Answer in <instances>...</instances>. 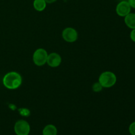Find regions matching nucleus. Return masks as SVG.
<instances>
[{
  "label": "nucleus",
  "instance_id": "f257e3e1",
  "mask_svg": "<svg viewBox=\"0 0 135 135\" xmlns=\"http://www.w3.org/2000/svg\"><path fill=\"white\" fill-rule=\"evenodd\" d=\"M3 83L5 87L10 90L18 88L22 83V77L17 72H9L4 76Z\"/></svg>",
  "mask_w": 135,
  "mask_h": 135
},
{
  "label": "nucleus",
  "instance_id": "f03ea898",
  "mask_svg": "<svg viewBox=\"0 0 135 135\" xmlns=\"http://www.w3.org/2000/svg\"><path fill=\"white\" fill-rule=\"evenodd\" d=\"M117 81L116 75L111 71L102 73L99 77V83L103 88H110L115 85Z\"/></svg>",
  "mask_w": 135,
  "mask_h": 135
},
{
  "label": "nucleus",
  "instance_id": "7ed1b4c3",
  "mask_svg": "<svg viewBox=\"0 0 135 135\" xmlns=\"http://www.w3.org/2000/svg\"><path fill=\"white\" fill-rule=\"evenodd\" d=\"M48 54L46 50L43 48H39L34 51L33 54V61L37 66H42L46 64Z\"/></svg>",
  "mask_w": 135,
  "mask_h": 135
},
{
  "label": "nucleus",
  "instance_id": "20e7f679",
  "mask_svg": "<svg viewBox=\"0 0 135 135\" xmlns=\"http://www.w3.org/2000/svg\"><path fill=\"white\" fill-rule=\"evenodd\" d=\"M14 131L17 135H28L30 132V126L25 120H18L15 124Z\"/></svg>",
  "mask_w": 135,
  "mask_h": 135
},
{
  "label": "nucleus",
  "instance_id": "39448f33",
  "mask_svg": "<svg viewBox=\"0 0 135 135\" xmlns=\"http://www.w3.org/2000/svg\"><path fill=\"white\" fill-rule=\"evenodd\" d=\"M131 7L127 1H119L116 7V13L119 16L125 17L131 13Z\"/></svg>",
  "mask_w": 135,
  "mask_h": 135
},
{
  "label": "nucleus",
  "instance_id": "423d86ee",
  "mask_svg": "<svg viewBox=\"0 0 135 135\" xmlns=\"http://www.w3.org/2000/svg\"><path fill=\"white\" fill-rule=\"evenodd\" d=\"M62 37L67 42H75L78 38V33L73 28H66L62 32Z\"/></svg>",
  "mask_w": 135,
  "mask_h": 135
},
{
  "label": "nucleus",
  "instance_id": "0eeeda50",
  "mask_svg": "<svg viewBox=\"0 0 135 135\" xmlns=\"http://www.w3.org/2000/svg\"><path fill=\"white\" fill-rule=\"evenodd\" d=\"M46 63L51 67H57L61 63V57L57 53H51L47 56Z\"/></svg>",
  "mask_w": 135,
  "mask_h": 135
},
{
  "label": "nucleus",
  "instance_id": "6e6552de",
  "mask_svg": "<svg viewBox=\"0 0 135 135\" xmlns=\"http://www.w3.org/2000/svg\"><path fill=\"white\" fill-rule=\"evenodd\" d=\"M125 23L129 28L135 29V13H130L125 16Z\"/></svg>",
  "mask_w": 135,
  "mask_h": 135
},
{
  "label": "nucleus",
  "instance_id": "1a4fd4ad",
  "mask_svg": "<svg viewBox=\"0 0 135 135\" xmlns=\"http://www.w3.org/2000/svg\"><path fill=\"white\" fill-rule=\"evenodd\" d=\"M43 135H57V129L54 125H47L44 128L42 131Z\"/></svg>",
  "mask_w": 135,
  "mask_h": 135
},
{
  "label": "nucleus",
  "instance_id": "9d476101",
  "mask_svg": "<svg viewBox=\"0 0 135 135\" xmlns=\"http://www.w3.org/2000/svg\"><path fill=\"white\" fill-rule=\"evenodd\" d=\"M46 2L45 0H34L33 6L34 8L38 11H43L46 7Z\"/></svg>",
  "mask_w": 135,
  "mask_h": 135
},
{
  "label": "nucleus",
  "instance_id": "9b49d317",
  "mask_svg": "<svg viewBox=\"0 0 135 135\" xmlns=\"http://www.w3.org/2000/svg\"><path fill=\"white\" fill-rule=\"evenodd\" d=\"M102 86L100 84L99 82L98 83H94V84H93V86H92V90H93V91H94V92H100V91L102 90Z\"/></svg>",
  "mask_w": 135,
  "mask_h": 135
},
{
  "label": "nucleus",
  "instance_id": "f8f14e48",
  "mask_svg": "<svg viewBox=\"0 0 135 135\" xmlns=\"http://www.w3.org/2000/svg\"><path fill=\"white\" fill-rule=\"evenodd\" d=\"M129 133L131 135H135V121L132 123L129 127Z\"/></svg>",
  "mask_w": 135,
  "mask_h": 135
},
{
  "label": "nucleus",
  "instance_id": "ddd939ff",
  "mask_svg": "<svg viewBox=\"0 0 135 135\" xmlns=\"http://www.w3.org/2000/svg\"><path fill=\"white\" fill-rule=\"evenodd\" d=\"M130 38L133 42H135V29H133L131 32Z\"/></svg>",
  "mask_w": 135,
  "mask_h": 135
},
{
  "label": "nucleus",
  "instance_id": "4468645a",
  "mask_svg": "<svg viewBox=\"0 0 135 135\" xmlns=\"http://www.w3.org/2000/svg\"><path fill=\"white\" fill-rule=\"evenodd\" d=\"M128 3L130 5L131 7L135 9V0H128Z\"/></svg>",
  "mask_w": 135,
  "mask_h": 135
},
{
  "label": "nucleus",
  "instance_id": "2eb2a0df",
  "mask_svg": "<svg viewBox=\"0 0 135 135\" xmlns=\"http://www.w3.org/2000/svg\"><path fill=\"white\" fill-rule=\"evenodd\" d=\"M57 0H45V1L46 2V3H48V4H51L55 2Z\"/></svg>",
  "mask_w": 135,
  "mask_h": 135
},
{
  "label": "nucleus",
  "instance_id": "dca6fc26",
  "mask_svg": "<svg viewBox=\"0 0 135 135\" xmlns=\"http://www.w3.org/2000/svg\"><path fill=\"white\" fill-rule=\"evenodd\" d=\"M119 1H128V0H118Z\"/></svg>",
  "mask_w": 135,
  "mask_h": 135
}]
</instances>
